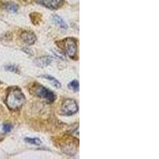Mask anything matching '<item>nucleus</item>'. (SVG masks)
I'll return each mask as SVG.
<instances>
[{"label":"nucleus","instance_id":"nucleus-1","mask_svg":"<svg viewBox=\"0 0 159 159\" xmlns=\"http://www.w3.org/2000/svg\"><path fill=\"white\" fill-rule=\"evenodd\" d=\"M25 97L18 87H12L8 92L6 99V103L10 110L15 111L21 107L25 103Z\"/></svg>","mask_w":159,"mask_h":159},{"label":"nucleus","instance_id":"nucleus-2","mask_svg":"<svg viewBox=\"0 0 159 159\" xmlns=\"http://www.w3.org/2000/svg\"><path fill=\"white\" fill-rule=\"evenodd\" d=\"M33 93H34L37 96L42 98V99H45L50 103L53 102L56 99V95L52 91H50L46 87H43L42 85H40V84H37L36 87H33Z\"/></svg>","mask_w":159,"mask_h":159},{"label":"nucleus","instance_id":"nucleus-3","mask_svg":"<svg viewBox=\"0 0 159 159\" xmlns=\"http://www.w3.org/2000/svg\"><path fill=\"white\" fill-rule=\"evenodd\" d=\"M60 114L63 115H72L78 111V105L72 99H66L60 107Z\"/></svg>","mask_w":159,"mask_h":159},{"label":"nucleus","instance_id":"nucleus-4","mask_svg":"<svg viewBox=\"0 0 159 159\" xmlns=\"http://www.w3.org/2000/svg\"><path fill=\"white\" fill-rule=\"evenodd\" d=\"M64 49L71 58H75L77 52V45L76 40L73 38H67L63 41Z\"/></svg>","mask_w":159,"mask_h":159},{"label":"nucleus","instance_id":"nucleus-5","mask_svg":"<svg viewBox=\"0 0 159 159\" xmlns=\"http://www.w3.org/2000/svg\"><path fill=\"white\" fill-rule=\"evenodd\" d=\"M38 3L49 9L56 10L63 5V0H36Z\"/></svg>","mask_w":159,"mask_h":159},{"label":"nucleus","instance_id":"nucleus-6","mask_svg":"<svg viewBox=\"0 0 159 159\" xmlns=\"http://www.w3.org/2000/svg\"><path fill=\"white\" fill-rule=\"evenodd\" d=\"M21 37L23 42H25L27 45H32L36 41V36L34 35V33H31V32H24V33H21Z\"/></svg>","mask_w":159,"mask_h":159},{"label":"nucleus","instance_id":"nucleus-7","mask_svg":"<svg viewBox=\"0 0 159 159\" xmlns=\"http://www.w3.org/2000/svg\"><path fill=\"white\" fill-rule=\"evenodd\" d=\"M52 59L51 58L50 56H42V57H40V58L35 60V64L38 67L44 68V67H46L50 64L52 62Z\"/></svg>","mask_w":159,"mask_h":159},{"label":"nucleus","instance_id":"nucleus-8","mask_svg":"<svg viewBox=\"0 0 159 159\" xmlns=\"http://www.w3.org/2000/svg\"><path fill=\"white\" fill-rule=\"evenodd\" d=\"M53 19H54V21L56 22V24H58V25H60V27L61 28V29H67V28H68V25H67V24L64 22V21L62 19V18H61V17H59V16H57V15H56V16H54Z\"/></svg>","mask_w":159,"mask_h":159},{"label":"nucleus","instance_id":"nucleus-9","mask_svg":"<svg viewBox=\"0 0 159 159\" xmlns=\"http://www.w3.org/2000/svg\"><path fill=\"white\" fill-rule=\"evenodd\" d=\"M42 77L45 78V79L48 80V81H50L51 83H52V85L55 86V87H60V82H59L56 79H55L54 77H52V76H49V75H44V76H42Z\"/></svg>","mask_w":159,"mask_h":159},{"label":"nucleus","instance_id":"nucleus-10","mask_svg":"<svg viewBox=\"0 0 159 159\" xmlns=\"http://www.w3.org/2000/svg\"><path fill=\"white\" fill-rule=\"evenodd\" d=\"M5 8L6 10L9 12H12V13H14V12H17L18 10V7H17V5L14 3H6L5 5Z\"/></svg>","mask_w":159,"mask_h":159},{"label":"nucleus","instance_id":"nucleus-11","mask_svg":"<svg viewBox=\"0 0 159 159\" xmlns=\"http://www.w3.org/2000/svg\"><path fill=\"white\" fill-rule=\"evenodd\" d=\"M24 140L28 143L33 144V145H40L41 143V140L37 138H25Z\"/></svg>","mask_w":159,"mask_h":159},{"label":"nucleus","instance_id":"nucleus-12","mask_svg":"<svg viewBox=\"0 0 159 159\" xmlns=\"http://www.w3.org/2000/svg\"><path fill=\"white\" fill-rule=\"evenodd\" d=\"M68 87L73 91H78L79 90V82L76 80H74L68 83Z\"/></svg>","mask_w":159,"mask_h":159},{"label":"nucleus","instance_id":"nucleus-13","mask_svg":"<svg viewBox=\"0 0 159 159\" xmlns=\"http://www.w3.org/2000/svg\"><path fill=\"white\" fill-rule=\"evenodd\" d=\"M13 126L11 124H9V123H6V124L3 125V127H2V130H3L4 133H9L10 130H12Z\"/></svg>","mask_w":159,"mask_h":159},{"label":"nucleus","instance_id":"nucleus-14","mask_svg":"<svg viewBox=\"0 0 159 159\" xmlns=\"http://www.w3.org/2000/svg\"><path fill=\"white\" fill-rule=\"evenodd\" d=\"M6 69L8 70V71H10V72H15V73H17V72H19V71H18V68H17V67H16V66H14V65L6 66Z\"/></svg>","mask_w":159,"mask_h":159}]
</instances>
